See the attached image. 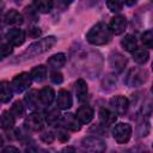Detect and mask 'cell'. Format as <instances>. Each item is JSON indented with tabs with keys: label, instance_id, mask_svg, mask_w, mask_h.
Wrapping results in <instances>:
<instances>
[{
	"label": "cell",
	"instance_id": "8",
	"mask_svg": "<svg viewBox=\"0 0 153 153\" xmlns=\"http://www.w3.org/2000/svg\"><path fill=\"white\" fill-rule=\"evenodd\" d=\"M5 38H6V42H8L11 45L19 47L25 41V32L19 27H13L6 32Z\"/></svg>",
	"mask_w": 153,
	"mask_h": 153
},
{
	"label": "cell",
	"instance_id": "3",
	"mask_svg": "<svg viewBox=\"0 0 153 153\" xmlns=\"http://www.w3.org/2000/svg\"><path fill=\"white\" fill-rule=\"evenodd\" d=\"M146 80H147V72L145 69L137 68V67L130 68L127 72L126 78H124V82L130 87L140 86L143 82H146Z\"/></svg>",
	"mask_w": 153,
	"mask_h": 153
},
{
	"label": "cell",
	"instance_id": "36",
	"mask_svg": "<svg viewBox=\"0 0 153 153\" xmlns=\"http://www.w3.org/2000/svg\"><path fill=\"white\" fill-rule=\"evenodd\" d=\"M1 152H2V153H7V152H19V149L16 148V147H13V146H7V147H4V148L1 149Z\"/></svg>",
	"mask_w": 153,
	"mask_h": 153
},
{
	"label": "cell",
	"instance_id": "30",
	"mask_svg": "<svg viewBox=\"0 0 153 153\" xmlns=\"http://www.w3.org/2000/svg\"><path fill=\"white\" fill-rule=\"evenodd\" d=\"M141 42L146 48H153V30H147L141 35Z\"/></svg>",
	"mask_w": 153,
	"mask_h": 153
},
{
	"label": "cell",
	"instance_id": "6",
	"mask_svg": "<svg viewBox=\"0 0 153 153\" xmlns=\"http://www.w3.org/2000/svg\"><path fill=\"white\" fill-rule=\"evenodd\" d=\"M81 146L84 149L88 152H104L106 148L105 142L97 136H86L81 141Z\"/></svg>",
	"mask_w": 153,
	"mask_h": 153
},
{
	"label": "cell",
	"instance_id": "22",
	"mask_svg": "<svg viewBox=\"0 0 153 153\" xmlns=\"http://www.w3.org/2000/svg\"><path fill=\"white\" fill-rule=\"evenodd\" d=\"M30 74L32 76V80H35L36 82H42L47 79V68L43 65H38L31 69Z\"/></svg>",
	"mask_w": 153,
	"mask_h": 153
},
{
	"label": "cell",
	"instance_id": "2",
	"mask_svg": "<svg viewBox=\"0 0 153 153\" xmlns=\"http://www.w3.org/2000/svg\"><path fill=\"white\" fill-rule=\"evenodd\" d=\"M56 43V38L54 36H48V37H44L35 43H32L31 45H29V48L22 54V57H26V59H32L33 56L36 55H39V54H43L45 51H48L51 47H54Z\"/></svg>",
	"mask_w": 153,
	"mask_h": 153
},
{
	"label": "cell",
	"instance_id": "12",
	"mask_svg": "<svg viewBox=\"0 0 153 153\" xmlns=\"http://www.w3.org/2000/svg\"><path fill=\"white\" fill-rule=\"evenodd\" d=\"M73 98L67 90H60L56 96V105L61 110H67L72 106Z\"/></svg>",
	"mask_w": 153,
	"mask_h": 153
},
{
	"label": "cell",
	"instance_id": "9",
	"mask_svg": "<svg viewBox=\"0 0 153 153\" xmlns=\"http://www.w3.org/2000/svg\"><path fill=\"white\" fill-rule=\"evenodd\" d=\"M24 124L27 129H30L32 131H41L44 128V118L41 114L32 112L26 117Z\"/></svg>",
	"mask_w": 153,
	"mask_h": 153
},
{
	"label": "cell",
	"instance_id": "19",
	"mask_svg": "<svg viewBox=\"0 0 153 153\" xmlns=\"http://www.w3.org/2000/svg\"><path fill=\"white\" fill-rule=\"evenodd\" d=\"M55 99V91L50 86H45L39 91V100L43 105H50Z\"/></svg>",
	"mask_w": 153,
	"mask_h": 153
},
{
	"label": "cell",
	"instance_id": "43",
	"mask_svg": "<svg viewBox=\"0 0 153 153\" xmlns=\"http://www.w3.org/2000/svg\"><path fill=\"white\" fill-rule=\"evenodd\" d=\"M151 2H152V4H153V0H151Z\"/></svg>",
	"mask_w": 153,
	"mask_h": 153
},
{
	"label": "cell",
	"instance_id": "42",
	"mask_svg": "<svg viewBox=\"0 0 153 153\" xmlns=\"http://www.w3.org/2000/svg\"><path fill=\"white\" fill-rule=\"evenodd\" d=\"M152 69H153V62H152Z\"/></svg>",
	"mask_w": 153,
	"mask_h": 153
},
{
	"label": "cell",
	"instance_id": "27",
	"mask_svg": "<svg viewBox=\"0 0 153 153\" xmlns=\"http://www.w3.org/2000/svg\"><path fill=\"white\" fill-rule=\"evenodd\" d=\"M10 111L12 112V115H13L16 118H20V117H23L24 114H25V106L23 105V102H22V100H16V102L12 104Z\"/></svg>",
	"mask_w": 153,
	"mask_h": 153
},
{
	"label": "cell",
	"instance_id": "41",
	"mask_svg": "<svg viewBox=\"0 0 153 153\" xmlns=\"http://www.w3.org/2000/svg\"><path fill=\"white\" fill-rule=\"evenodd\" d=\"M151 91H152V93H153V85H152V88H151Z\"/></svg>",
	"mask_w": 153,
	"mask_h": 153
},
{
	"label": "cell",
	"instance_id": "33",
	"mask_svg": "<svg viewBox=\"0 0 153 153\" xmlns=\"http://www.w3.org/2000/svg\"><path fill=\"white\" fill-rule=\"evenodd\" d=\"M50 80H51L54 84H61V82L63 81V76H62V74H61L57 69H55V71H53V72L50 73Z\"/></svg>",
	"mask_w": 153,
	"mask_h": 153
},
{
	"label": "cell",
	"instance_id": "17",
	"mask_svg": "<svg viewBox=\"0 0 153 153\" xmlns=\"http://www.w3.org/2000/svg\"><path fill=\"white\" fill-rule=\"evenodd\" d=\"M109 63L114 69H116L117 72H121V71H123L124 66L127 65V59L123 55H121L118 53H115V54L110 55Z\"/></svg>",
	"mask_w": 153,
	"mask_h": 153
},
{
	"label": "cell",
	"instance_id": "35",
	"mask_svg": "<svg viewBox=\"0 0 153 153\" xmlns=\"http://www.w3.org/2000/svg\"><path fill=\"white\" fill-rule=\"evenodd\" d=\"M41 35V30L39 29H37V27H32V29H30V31H29V36L30 37H38Z\"/></svg>",
	"mask_w": 153,
	"mask_h": 153
},
{
	"label": "cell",
	"instance_id": "32",
	"mask_svg": "<svg viewBox=\"0 0 153 153\" xmlns=\"http://www.w3.org/2000/svg\"><path fill=\"white\" fill-rule=\"evenodd\" d=\"M12 47H13V45H11L8 42H2V44H1V57H2V59L7 57V56L12 53V50H13Z\"/></svg>",
	"mask_w": 153,
	"mask_h": 153
},
{
	"label": "cell",
	"instance_id": "15",
	"mask_svg": "<svg viewBox=\"0 0 153 153\" xmlns=\"http://www.w3.org/2000/svg\"><path fill=\"white\" fill-rule=\"evenodd\" d=\"M4 22L8 25H20L24 22V17L17 10L12 8V10H8L4 16Z\"/></svg>",
	"mask_w": 153,
	"mask_h": 153
},
{
	"label": "cell",
	"instance_id": "34",
	"mask_svg": "<svg viewBox=\"0 0 153 153\" xmlns=\"http://www.w3.org/2000/svg\"><path fill=\"white\" fill-rule=\"evenodd\" d=\"M41 140L44 141L45 143H51L55 140V135L51 131H45V133L41 134Z\"/></svg>",
	"mask_w": 153,
	"mask_h": 153
},
{
	"label": "cell",
	"instance_id": "14",
	"mask_svg": "<svg viewBox=\"0 0 153 153\" xmlns=\"http://www.w3.org/2000/svg\"><path fill=\"white\" fill-rule=\"evenodd\" d=\"M94 116V111L90 105H82L76 110V117L81 124H88Z\"/></svg>",
	"mask_w": 153,
	"mask_h": 153
},
{
	"label": "cell",
	"instance_id": "39",
	"mask_svg": "<svg viewBox=\"0 0 153 153\" xmlns=\"http://www.w3.org/2000/svg\"><path fill=\"white\" fill-rule=\"evenodd\" d=\"M73 1H74V0H59V2H61L62 5H66V6H67V5H71Z\"/></svg>",
	"mask_w": 153,
	"mask_h": 153
},
{
	"label": "cell",
	"instance_id": "13",
	"mask_svg": "<svg viewBox=\"0 0 153 153\" xmlns=\"http://www.w3.org/2000/svg\"><path fill=\"white\" fill-rule=\"evenodd\" d=\"M98 118H99V123L100 126H104V127H110L111 124H114L117 120V114L109 110V109H105V108H102L98 112Z\"/></svg>",
	"mask_w": 153,
	"mask_h": 153
},
{
	"label": "cell",
	"instance_id": "16",
	"mask_svg": "<svg viewBox=\"0 0 153 153\" xmlns=\"http://www.w3.org/2000/svg\"><path fill=\"white\" fill-rule=\"evenodd\" d=\"M74 90H75V94H76V98H78L79 102L86 100L88 90H87V84H86V81H85L84 79L80 78V79H78V80L75 81V84H74Z\"/></svg>",
	"mask_w": 153,
	"mask_h": 153
},
{
	"label": "cell",
	"instance_id": "44",
	"mask_svg": "<svg viewBox=\"0 0 153 153\" xmlns=\"http://www.w3.org/2000/svg\"><path fill=\"white\" fill-rule=\"evenodd\" d=\"M152 147H153V143H152Z\"/></svg>",
	"mask_w": 153,
	"mask_h": 153
},
{
	"label": "cell",
	"instance_id": "21",
	"mask_svg": "<svg viewBox=\"0 0 153 153\" xmlns=\"http://www.w3.org/2000/svg\"><path fill=\"white\" fill-rule=\"evenodd\" d=\"M0 86H1L0 87V98H1V102L2 103H8L12 99L13 88H12L11 84L7 82V81H1Z\"/></svg>",
	"mask_w": 153,
	"mask_h": 153
},
{
	"label": "cell",
	"instance_id": "29",
	"mask_svg": "<svg viewBox=\"0 0 153 153\" xmlns=\"http://www.w3.org/2000/svg\"><path fill=\"white\" fill-rule=\"evenodd\" d=\"M123 0H106V6L108 8L114 12V13H118L122 11L123 8Z\"/></svg>",
	"mask_w": 153,
	"mask_h": 153
},
{
	"label": "cell",
	"instance_id": "40",
	"mask_svg": "<svg viewBox=\"0 0 153 153\" xmlns=\"http://www.w3.org/2000/svg\"><path fill=\"white\" fill-rule=\"evenodd\" d=\"M87 1H92V5H94V4H97L99 0H87Z\"/></svg>",
	"mask_w": 153,
	"mask_h": 153
},
{
	"label": "cell",
	"instance_id": "18",
	"mask_svg": "<svg viewBox=\"0 0 153 153\" xmlns=\"http://www.w3.org/2000/svg\"><path fill=\"white\" fill-rule=\"evenodd\" d=\"M66 63V55L63 53H57V54H54L51 55L48 61H47V65L53 68V69H59L61 67H63Z\"/></svg>",
	"mask_w": 153,
	"mask_h": 153
},
{
	"label": "cell",
	"instance_id": "20",
	"mask_svg": "<svg viewBox=\"0 0 153 153\" xmlns=\"http://www.w3.org/2000/svg\"><path fill=\"white\" fill-rule=\"evenodd\" d=\"M24 100H25L29 109H31V110L36 109L38 106V102H41L39 100V92H37L36 90H30L29 92H26Z\"/></svg>",
	"mask_w": 153,
	"mask_h": 153
},
{
	"label": "cell",
	"instance_id": "28",
	"mask_svg": "<svg viewBox=\"0 0 153 153\" xmlns=\"http://www.w3.org/2000/svg\"><path fill=\"white\" fill-rule=\"evenodd\" d=\"M61 114H60V111L57 110V109H53V110H50L48 114H47V116H45V122L48 123V124H55L56 122H60V118H61Z\"/></svg>",
	"mask_w": 153,
	"mask_h": 153
},
{
	"label": "cell",
	"instance_id": "24",
	"mask_svg": "<svg viewBox=\"0 0 153 153\" xmlns=\"http://www.w3.org/2000/svg\"><path fill=\"white\" fill-rule=\"evenodd\" d=\"M121 45L127 50V51H134L135 49H137V41L135 38V36L133 35H126L122 41H121Z\"/></svg>",
	"mask_w": 153,
	"mask_h": 153
},
{
	"label": "cell",
	"instance_id": "31",
	"mask_svg": "<svg viewBox=\"0 0 153 153\" xmlns=\"http://www.w3.org/2000/svg\"><path fill=\"white\" fill-rule=\"evenodd\" d=\"M153 112V99L147 98L142 105V116L147 117Z\"/></svg>",
	"mask_w": 153,
	"mask_h": 153
},
{
	"label": "cell",
	"instance_id": "7",
	"mask_svg": "<svg viewBox=\"0 0 153 153\" xmlns=\"http://www.w3.org/2000/svg\"><path fill=\"white\" fill-rule=\"evenodd\" d=\"M110 106H111L114 112H116L117 115L122 116L129 109V100L124 96H120V94L118 96H114L110 99Z\"/></svg>",
	"mask_w": 153,
	"mask_h": 153
},
{
	"label": "cell",
	"instance_id": "38",
	"mask_svg": "<svg viewBox=\"0 0 153 153\" xmlns=\"http://www.w3.org/2000/svg\"><path fill=\"white\" fill-rule=\"evenodd\" d=\"M123 2L126 5H128V6H133V5H135L137 2V0H123Z\"/></svg>",
	"mask_w": 153,
	"mask_h": 153
},
{
	"label": "cell",
	"instance_id": "25",
	"mask_svg": "<svg viewBox=\"0 0 153 153\" xmlns=\"http://www.w3.org/2000/svg\"><path fill=\"white\" fill-rule=\"evenodd\" d=\"M16 122V117L12 115L11 111H4L1 115V128L4 130L12 129Z\"/></svg>",
	"mask_w": 153,
	"mask_h": 153
},
{
	"label": "cell",
	"instance_id": "23",
	"mask_svg": "<svg viewBox=\"0 0 153 153\" xmlns=\"http://www.w3.org/2000/svg\"><path fill=\"white\" fill-rule=\"evenodd\" d=\"M33 6L41 13H49L53 10L54 0H33Z\"/></svg>",
	"mask_w": 153,
	"mask_h": 153
},
{
	"label": "cell",
	"instance_id": "10",
	"mask_svg": "<svg viewBox=\"0 0 153 153\" xmlns=\"http://www.w3.org/2000/svg\"><path fill=\"white\" fill-rule=\"evenodd\" d=\"M60 123L65 129H68V130H72V131H78L80 129V126H81L76 115H73V114H69V112L61 116Z\"/></svg>",
	"mask_w": 153,
	"mask_h": 153
},
{
	"label": "cell",
	"instance_id": "37",
	"mask_svg": "<svg viewBox=\"0 0 153 153\" xmlns=\"http://www.w3.org/2000/svg\"><path fill=\"white\" fill-rule=\"evenodd\" d=\"M57 137H59L60 140H62V141H67V140L69 139V135H67L65 131H59V133H57Z\"/></svg>",
	"mask_w": 153,
	"mask_h": 153
},
{
	"label": "cell",
	"instance_id": "4",
	"mask_svg": "<svg viewBox=\"0 0 153 153\" xmlns=\"http://www.w3.org/2000/svg\"><path fill=\"white\" fill-rule=\"evenodd\" d=\"M133 128L129 123L120 122L117 123L112 129V136L117 143H127L131 137Z\"/></svg>",
	"mask_w": 153,
	"mask_h": 153
},
{
	"label": "cell",
	"instance_id": "5",
	"mask_svg": "<svg viewBox=\"0 0 153 153\" xmlns=\"http://www.w3.org/2000/svg\"><path fill=\"white\" fill-rule=\"evenodd\" d=\"M31 82H32V76L31 74L26 73V72H23L20 74H17L12 81H11V86L13 88L14 92L17 93H22L24 92L25 90H27L30 86H31Z\"/></svg>",
	"mask_w": 153,
	"mask_h": 153
},
{
	"label": "cell",
	"instance_id": "1",
	"mask_svg": "<svg viewBox=\"0 0 153 153\" xmlns=\"http://www.w3.org/2000/svg\"><path fill=\"white\" fill-rule=\"evenodd\" d=\"M111 36L112 32L109 25H106L103 22H99L88 30V32L86 33V39L88 43L93 45H104L110 42Z\"/></svg>",
	"mask_w": 153,
	"mask_h": 153
},
{
	"label": "cell",
	"instance_id": "26",
	"mask_svg": "<svg viewBox=\"0 0 153 153\" xmlns=\"http://www.w3.org/2000/svg\"><path fill=\"white\" fill-rule=\"evenodd\" d=\"M131 56L133 60L139 65H145L149 59V54L146 49H135L134 51H131Z\"/></svg>",
	"mask_w": 153,
	"mask_h": 153
},
{
	"label": "cell",
	"instance_id": "11",
	"mask_svg": "<svg viewBox=\"0 0 153 153\" xmlns=\"http://www.w3.org/2000/svg\"><path fill=\"white\" fill-rule=\"evenodd\" d=\"M127 18L124 16H115L110 24H109V27L111 30V32L114 35H121L124 32V30L127 29Z\"/></svg>",
	"mask_w": 153,
	"mask_h": 153
}]
</instances>
